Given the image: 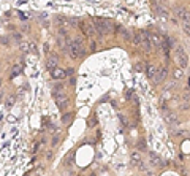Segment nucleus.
I'll return each mask as SVG.
<instances>
[{"label": "nucleus", "instance_id": "17", "mask_svg": "<svg viewBox=\"0 0 190 176\" xmlns=\"http://www.w3.org/2000/svg\"><path fill=\"white\" fill-rule=\"evenodd\" d=\"M173 76H174V79H181L182 78V68H174L173 70Z\"/></svg>", "mask_w": 190, "mask_h": 176}, {"label": "nucleus", "instance_id": "15", "mask_svg": "<svg viewBox=\"0 0 190 176\" xmlns=\"http://www.w3.org/2000/svg\"><path fill=\"white\" fill-rule=\"evenodd\" d=\"M155 11L159 13V16H162V18H168V11H166L165 8H162L160 5L157 7V5H155Z\"/></svg>", "mask_w": 190, "mask_h": 176}, {"label": "nucleus", "instance_id": "19", "mask_svg": "<svg viewBox=\"0 0 190 176\" xmlns=\"http://www.w3.org/2000/svg\"><path fill=\"white\" fill-rule=\"evenodd\" d=\"M55 65H57V60H55V59H49V60H48V68H49V70H52Z\"/></svg>", "mask_w": 190, "mask_h": 176}, {"label": "nucleus", "instance_id": "14", "mask_svg": "<svg viewBox=\"0 0 190 176\" xmlns=\"http://www.w3.org/2000/svg\"><path fill=\"white\" fill-rule=\"evenodd\" d=\"M157 70H159V68L155 67V65H149V67H147V76H149L150 79H152L155 75H157Z\"/></svg>", "mask_w": 190, "mask_h": 176}, {"label": "nucleus", "instance_id": "8", "mask_svg": "<svg viewBox=\"0 0 190 176\" xmlns=\"http://www.w3.org/2000/svg\"><path fill=\"white\" fill-rule=\"evenodd\" d=\"M149 159H150V162H152L155 167H162V165H163L162 157L159 156V154H155V152H149Z\"/></svg>", "mask_w": 190, "mask_h": 176}, {"label": "nucleus", "instance_id": "20", "mask_svg": "<svg viewBox=\"0 0 190 176\" xmlns=\"http://www.w3.org/2000/svg\"><path fill=\"white\" fill-rule=\"evenodd\" d=\"M182 29H184V32L190 37V22H184V25H182Z\"/></svg>", "mask_w": 190, "mask_h": 176}, {"label": "nucleus", "instance_id": "2", "mask_svg": "<svg viewBox=\"0 0 190 176\" xmlns=\"http://www.w3.org/2000/svg\"><path fill=\"white\" fill-rule=\"evenodd\" d=\"M94 24H95V27H97V30H98L100 35H106V34H109V32H111V25L106 22V21L94 19Z\"/></svg>", "mask_w": 190, "mask_h": 176}, {"label": "nucleus", "instance_id": "11", "mask_svg": "<svg viewBox=\"0 0 190 176\" xmlns=\"http://www.w3.org/2000/svg\"><path fill=\"white\" fill-rule=\"evenodd\" d=\"M119 34L122 35V38H124L125 41H132V40H133V35H132V34H130V32H128L127 29H124V27H120Z\"/></svg>", "mask_w": 190, "mask_h": 176}, {"label": "nucleus", "instance_id": "25", "mask_svg": "<svg viewBox=\"0 0 190 176\" xmlns=\"http://www.w3.org/2000/svg\"><path fill=\"white\" fill-rule=\"evenodd\" d=\"M64 121H65V122H68V121H71V114H65Z\"/></svg>", "mask_w": 190, "mask_h": 176}, {"label": "nucleus", "instance_id": "16", "mask_svg": "<svg viewBox=\"0 0 190 176\" xmlns=\"http://www.w3.org/2000/svg\"><path fill=\"white\" fill-rule=\"evenodd\" d=\"M19 49L22 52H29L30 51V45H29V43H25V41H21L19 43Z\"/></svg>", "mask_w": 190, "mask_h": 176}, {"label": "nucleus", "instance_id": "12", "mask_svg": "<svg viewBox=\"0 0 190 176\" xmlns=\"http://www.w3.org/2000/svg\"><path fill=\"white\" fill-rule=\"evenodd\" d=\"M73 43H75V45H76L78 48H79V49H81L82 52H86V48H84V43H86V40H84L82 37H76Z\"/></svg>", "mask_w": 190, "mask_h": 176}, {"label": "nucleus", "instance_id": "6", "mask_svg": "<svg viewBox=\"0 0 190 176\" xmlns=\"http://www.w3.org/2000/svg\"><path fill=\"white\" fill-rule=\"evenodd\" d=\"M166 76H168V68L163 65V67H160V68L157 70V75H155L152 79H154V82H162V81H165Z\"/></svg>", "mask_w": 190, "mask_h": 176}, {"label": "nucleus", "instance_id": "1", "mask_svg": "<svg viewBox=\"0 0 190 176\" xmlns=\"http://www.w3.org/2000/svg\"><path fill=\"white\" fill-rule=\"evenodd\" d=\"M174 59H176L177 67H179V68H182V70H184V68H186L187 65H189V56H187L186 49H184L182 46H177V48H176Z\"/></svg>", "mask_w": 190, "mask_h": 176}, {"label": "nucleus", "instance_id": "18", "mask_svg": "<svg viewBox=\"0 0 190 176\" xmlns=\"http://www.w3.org/2000/svg\"><path fill=\"white\" fill-rule=\"evenodd\" d=\"M14 102H16V97H14V95H8V97H7V106H8V108L13 106Z\"/></svg>", "mask_w": 190, "mask_h": 176}, {"label": "nucleus", "instance_id": "24", "mask_svg": "<svg viewBox=\"0 0 190 176\" xmlns=\"http://www.w3.org/2000/svg\"><path fill=\"white\" fill-rule=\"evenodd\" d=\"M171 95H173V92H171V89H170V87H168V89H166V91H165V94H163V97H165V98H170Z\"/></svg>", "mask_w": 190, "mask_h": 176}, {"label": "nucleus", "instance_id": "7", "mask_svg": "<svg viewBox=\"0 0 190 176\" xmlns=\"http://www.w3.org/2000/svg\"><path fill=\"white\" fill-rule=\"evenodd\" d=\"M51 73H52V78L57 79V81H62V79L67 78V71H64L62 68H57V67H54L51 70Z\"/></svg>", "mask_w": 190, "mask_h": 176}, {"label": "nucleus", "instance_id": "26", "mask_svg": "<svg viewBox=\"0 0 190 176\" xmlns=\"http://www.w3.org/2000/svg\"><path fill=\"white\" fill-rule=\"evenodd\" d=\"M46 157L49 159V160H51V159H52V151H49V152L46 154Z\"/></svg>", "mask_w": 190, "mask_h": 176}, {"label": "nucleus", "instance_id": "4", "mask_svg": "<svg viewBox=\"0 0 190 176\" xmlns=\"http://www.w3.org/2000/svg\"><path fill=\"white\" fill-rule=\"evenodd\" d=\"M139 46H141L146 52H149L150 49H152V46H150V38H149V35L146 34V32H143V30H141V41H139Z\"/></svg>", "mask_w": 190, "mask_h": 176}, {"label": "nucleus", "instance_id": "13", "mask_svg": "<svg viewBox=\"0 0 190 176\" xmlns=\"http://www.w3.org/2000/svg\"><path fill=\"white\" fill-rule=\"evenodd\" d=\"M130 159H132V163H133V165H139V163L143 162V159H141V154H139L138 151H135V152H133Z\"/></svg>", "mask_w": 190, "mask_h": 176}, {"label": "nucleus", "instance_id": "23", "mask_svg": "<svg viewBox=\"0 0 190 176\" xmlns=\"http://www.w3.org/2000/svg\"><path fill=\"white\" fill-rule=\"evenodd\" d=\"M59 143H60V136L57 135V136H54V138H52V146H57Z\"/></svg>", "mask_w": 190, "mask_h": 176}, {"label": "nucleus", "instance_id": "27", "mask_svg": "<svg viewBox=\"0 0 190 176\" xmlns=\"http://www.w3.org/2000/svg\"><path fill=\"white\" fill-rule=\"evenodd\" d=\"M0 86H2V78H0Z\"/></svg>", "mask_w": 190, "mask_h": 176}, {"label": "nucleus", "instance_id": "10", "mask_svg": "<svg viewBox=\"0 0 190 176\" xmlns=\"http://www.w3.org/2000/svg\"><path fill=\"white\" fill-rule=\"evenodd\" d=\"M149 38H150V43H154V45L157 46V48H162V46H163V40H162L159 35H155V34H154V35H150Z\"/></svg>", "mask_w": 190, "mask_h": 176}, {"label": "nucleus", "instance_id": "9", "mask_svg": "<svg viewBox=\"0 0 190 176\" xmlns=\"http://www.w3.org/2000/svg\"><path fill=\"white\" fill-rule=\"evenodd\" d=\"M165 121H166V122H168L170 125H173V127L179 124V119H177L174 114H171V113H166V114H165Z\"/></svg>", "mask_w": 190, "mask_h": 176}, {"label": "nucleus", "instance_id": "22", "mask_svg": "<svg viewBox=\"0 0 190 176\" xmlns=\"http://www.w3.org/2000/svg\"><path fill=\"white\" fill-rule=\"evenodd\" d=\"M30 52L38 54V49H37V45H35V43H30Z\"/></svg>", "mask_w": 190, "mask_h": 176}, {"label": "nucleus", "instance_id": "21", "mask_svg": "<svg viewBox=\"0 0 190 176\" xmlns=\"http://www.w3.org/2000/svg\"><path fill=\"white\" fill-rule=\"evenodd\" d=\"M119 121L122 122V125H124V127H127V125H128V121H127V118L124 116V114H120V116H119Z\"/></svg>", "mask_w": 190, "mask_h": 176}, {"label": "nucleus", "instance_id": "3", "mask_svg": "<svg viewBox=\"0 0 190 176\" xmlns=\"http://www.w3.org/2000/svg\"><path fill=\"white\" fill-rule=\"evenodd\" d=\"M174 14L179 21H182V22H190V11L189 10L182 8V7H177L174 10Z\"/></svg>", "mask_w": 190, "mask_h": 176}, {"label": "nucleus", "instance_id": "5", "mask_svg": "<svg viewBox=\"0 0 190 176\" xmlns=\"http://www.w3.org/2000/svg\"><path fill=\"white\" fill-rule=\"evenodd\" d=\"M68 45H70V49H68L70 52H68V54H70V57H71V59H78V57L84 56V52H82L81 49L78 48V46L75 45V43H73V41H71V43L68 41Z\"/></svg>", "mask_w": 190, "mask_h": 176}]
</instances>
